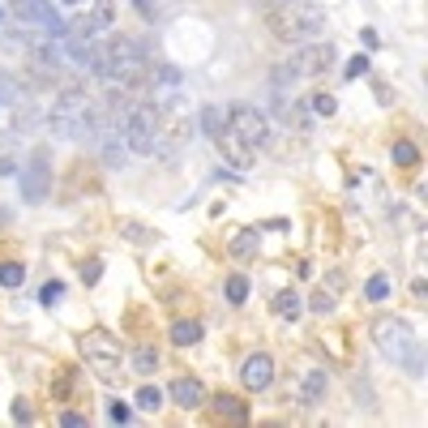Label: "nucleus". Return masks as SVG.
I'll return each mask as SVG.
<instances>
[{
    "instance_id": "obj_1",
    "label": "nucleus",
    "mask_w": 428,
    "mask_h": 428,
    "mask_svg": "<svg viewBox=\"0 0 428 428\" xmlns=\"http://www.w3.org/2000/svg\"><path fill=\"white\" fill-rule=\"evenodd\" d=\"M262 13H266L270 35L287 47L313 43L325 35V9L309 5V0H262Z\"/></svg>"
},
{
    "instance_id": "obj_2",
    "label": "nucleus",
    "mask_w": 428,
    "mask_h": 428,
    "mask_svg": "<svg viewBox=\"0 0 428 428\" xmlns=\"http://www.w3.org/2000/svg\"><path fill=\"white\" fill-rule=\"evenodd\" d=\"M47 124H52L56 137H69V142H94V133H99V103H94L90 94H82L78 86H65V90L52 99Z\"/></svg>"
},
{
    "instance_id": "obj_3",
    "label": "nucleus",
    "mask_w": 428,
    "mask_h": 428,
    "mask_svg": "<svg viewBox=\"0 0 428 428\" xmlns=\"http://www.w3.org/2000/svg\"><path fill=\"white\" fill-rule=\"evenodd\" d=\"M373 343L377 351H382L386 360L402 364L411 377H424V351H420V339L411 334V325L402 321V317H382L373 325Z\"/></svg>"
},
{
    "instance_id": "obj_4",
    "label": "nucleus",
    "mask_w": 428,
    "mask_h": 428,
    "mask_svg": "<svg viewBox=\"0 0 428 428\" xmlns=\"http://www.w3.org/2000/svg\"><path fill=\"white\" fill-rule=\"evenodd\" d=\"M334 65V47L330 43H321V39H313V43H300V47H291V60L274 73V86H296V82H313V78H321L325 69Z\"/></svg>"
},
{
    "instance_id": "obj_5",
    "label": "nucleus",
    "mask_w": 428,
    "mask_h": 428,
    "mask_svg": "<svg viewBox=\"0 0 428 428\" xmlns=\"http://www.w3.org/2000/svg\"><path fill=\"white\" fill-rule=\"evenodd\" d=\"M120 137H124V146H129V155H155V142H159V108L146 103V99H133V103L124 108Z\"/></svg>"
},
{
    "instance_id": "obj_6",
    "label": "nucleus",
    "mask_w": 428,
    "mask_h": 428,
    "mask_svg": "<svg viewBox=\"0 0 428 428\" xmlns=\"http://www.w3.org/2000/svg\"><path fill=\"white\" fill-rule=\"evenodd\" d=\"M223 129L257 155V150L270 142V116L257 112L253 103H232V108H223Z\"/></svg>"
},
{
    "instance_id": "obj_7",
    "label": "nucleus",
    "mask_w": 428,
    "mask_h": 428,
    "mask_svg": "<svg viewBox=\"0 0 428 428\" xmlns=\"http://www.w3.org/2000/svg\"><path fill=\"white\" fill-rule=\"evenodd\" d=\"M17 189H22V197H26L31 206H39V201L52 197V150H47V146L31 150L26 167L17 171Z\"/></svg>"
},
{
    "instance_id": "obj_8",
    "label": "nucleus",
    "mask_w": 428,
    "mask_h": 428,
    "mask_svg": "<svg viewBox=\"0 0 428 428\" xmlns=\"http://www.w3.org/2000/svg\"><path fill=\"white\" fill-rule=\"evenodd\" d=\"M78 347H82L86 364L103 377V382H116V377H120V343H116L108 330H86Z\"/></svg>"
},
{
    "instance_id": "obj_9",
    "label": "nucleus",
    "mask_w": 428,
    "mask_h": 428,
    "mask_svg": "<svg viewBox=\"0 0 428 428\" xmlns=\"http://www.w3.org/2000/svg\"><path fill=\"white\" fill-rule=\"evenodd\" d=\"M9 9L17 17V26H35L52 39H65L69 35V22L52 9V0H9Z\"/></svg>"
},
{
    "instance_id": "obj_10",
    "label": "nucleus",
    "mask_w": 428,
    "mask_h": 428,
    "mask_svg": "<svg viewBox=\"0 0 428 428\" xmlns=\"http://www.w3.org/2000/svg\"><path fill=\"white\" fill-rule=\"evenodd\" d=\"M325 390H330V377H325V368H300L291 377V398L296 407H321L325 402Z\"/></svg>"
},
{
    "instance_id": "obj_11",
    "label": "nucleus",
    "mask_w": 428,
    "mask_h": 428,
    "mask_svg": "<svg viewBox=\"0 0 428 428\" xmlns=\"http://www.w3.org/2000/svg\"><path fill=\"white\" fill-rule=\"evenodd\" d=\"M112 26H116V5L112 0H94L90 13H82L78 22H69V39H99Z\"/></svg>"
},
{
    "instance_id": "obj_12",
    "label": "nucleus",
    "mask_w": 428,
    "mask_h": 428,
    "mask_svg": "<svg viewBox=\"0 0 428 428\" xmlns=\"http://www.w3.org/2000/svg\"><path fill=\"white\" fill-rule=\"evenodd\" d=\"M189 137H193V120H189L185 112H171V116L159 112V142H155V155H176V150H180Z\"/></svg>"
},
{
    "instance_id": "obj_13",
    "label": "nucleus",
    "mask_w": 428,
    "mask_h": 428,
    "mask_svg": "<svg viewBox=\"0 0 428 428\" xmlns=\"http://www.w3.org/2000/svg\"><path fill=\"white\" fill-rule=\"evenodd\" d=\"M240 382L248 386V390H270V382H274V360L266 356V351H253V356L244 360V368H240Z\"/></svg>"
},
{
    "instance_id": "obj_14",
    "label": "nucleus",
    "mask_w": 428,
    "mask_h": 428,
    "mask_svg": "<svg viewBox=\"0 0 428 428\" xmlns=\"http://www.w3.org/2000/svg\"><path fill=\"white\" fill-rule=\"evenodd\" d=\"M167 394H171V402H176V407H185V411L206 407V386H201L197 377H176Z\"/></svg>"
},
{
    "instance_id": "obj_15",
    "label": "nucleus",
    "mask_w": 428,
    "mask_h": 428,
    "mask_svg": "<svg viewBox=\"0 0 428 428\" xmlns=\"http://www.w3.org/2000/svg\"><path fill=\"white\" fill-rule=\"evenodd\" d=\"M214 146H219V155H223V163H232L236 171H244V167H253V159H257L253 150H248V146H240V142H236V137H232L228 129H219V133H214Z\"/></svg>"
},
{
    "instance_id": "obj_16",
    "label": "nucleus",
    "mask_w": 428,
    "mask_h": 428,
    "mask_svg": "<svg viewBox=\"0 0 428 428\" xmlns=\"http://www.w3.org/2000/svg\"><path fill=\"white\" fill-rule=\"evenodd\" d=\"M210 407H214L219 420H232V424H244V420H248V402H240L236 394H223V390H219V394L210 398Z\"/></svg>"
},
{
    "instance_id": "obj_17",
    "label": "nucleus",
    "mask_w": 428,
    "mask_h": 428,
    "mask_svg": "<svg viewBox=\"0 0 428 428\" xmlns=\"http://www.w3.org/2000/svg\"><path fill=\"white\" fill-rule=\"evenodd\" d=\"M339 287H343V279H339V274H334V279H330V287H321L313 300H309V309L317 313V317H325V313H334V305H339Z\"/></svg>"
},
{
    "instance_id": "obj_18",
    "label": "nucleus",
    "mask_w": 428,
    "mask_h": 428,
    "mask_svg": "<svg viewBox=\"0 0 428 428\" xmlns=\"http://www.w3.org/2000/svg\"><path fill=\"white\" fill-rule=\"evenodd\" d=\"M257 244H262V232H257V228H244V232L232 240V257H236V262H248V257L257 253Z\"/></svg>"
},
{
    "instance_id": "obj_19",
    "label": "nucleus",
    "mask_w": 428,
    "mask_h": 428,
    "mask_svg": "<svg viewBox=\"0 0 428 428\" xmlns=\"http://www.w3.org/2000/svg\"><path fill=\"white\" fill-rule=\"evenodd\" d=\"M176 5H180V0H133V9H137L146 22H163Z\"/></svg>"
},
{
    "instance_id": "obj_20",
    "label": "nucleus",
    "mask_w": 428,
    "mask_h": 428,
    "mask_svg": "<svg viewBox=\"0 0 428 428\" xmlns=\"http://www.w3.org/2000/svg\"><path fill=\"white\" fill-rule=\"evenodd\" d=\"M300 309H305V305H300V291H279V296H274V313H279V317H287V321H296L300 317Z\"/></svg>"
},
{
    "instance_id": "obj_21",
    "label": "nucleus",
    "mask_w": 428,
    "mask_h": 428,
    "mask_svg": "<svg viewBox=\"0 0 428 428\" xmlns=\"http://www.w3.org/2000/svg\"><path fill=\"white\" fill-rule=\"evenodd\" d=\"M201 339V321H176L171 325V343L176 347H193Z\"/></svg>"
},
{
    "instance_id": "obj_22",
    "label": "nucleus",
    "mask_w": 428,
    "mask_h": 428,
    "mask_svg": "<svg viewBox=\"0 0 428 428\" xmlns=\"http://www.w3.org/2000/svg\"><path fill=\"white\" fill-rule=\"evenodd\" d=\"M129 364H133V373H142V377H150L159 368V351L155 347H137L133 356H129Z\"/></svg>"
},
{
    "instance_id": "obj_23",
    "label": "nucleus",
    "mask_w": 428,
    "mask_h": 428,
    "mask_svg": "<svg viewBox=\"0 0 428 428\" xmlns=\"http://www.w3.org/2000/svg\"><path fill=\"white\" fill-rule=\"evenodd\" d=\"M26 283V266L22 262H0V287H22Z\"/></svg>"
},
{
    "instance_id": "obj_24",
    "label": "nucleus",
    "mask_w": 428,
    "mask_h": 428,
    "mask_svg": "<svg viewBox=\"0 0 428 428\" xmlns=\"http://www.w3.org/2000/svg\"><path fill=\"white\" fill-rule=\"evenodd\" d=\"M390 155H394V163H398V167H416V163H420V150H416V142H394V150H390Z\"/></svg>"
},
{
    "instance_id": "obj_25",
    "label": "nucleus",
    "mask_w": 428,
    "mask_h": 428,
    "mask_svg": "<svg viewBox=\"0 0 428 428\" xmlns=\"http://www.w3.org/2000/svg\"><path fill=\"white\" fill-rule=\"evenodd\" d=\"M133 402H137L142 411H159V407H163V390H159V386H142Z\"/></svg>"
},
{
    "instance_id": "obj_26",
    "label": "nucleus",
    "mask_w": 428,
    "mask_h": 428,
    "mask_svg": "<svg viewBox=\"0 0 428 428\" xmlns=\"http://www.w3.org/2000/svg\"><path fill=\"white\" fill-rule=\"evenodd\" d=\"M364 296L373 300V305H382V300L390 296V279H386V274H373V279H368V287H364Z\"/></svg>"
},
{
    "instance_id": "obj_27",
    "label": "nucleus",
    "mask_w": 428,
    "mask_h": 428,
    "mask_svg": "<svg viewBox=\"0 0 428 428\" xmlns=\"http://www.w3.org/2000/svg\"><path fill=\"white\" fill-rule=\"evenodd\" d=\"M52 394H56L60 402H69V398H73V368H60V373H56V382H52Z\"/></svg>"
},
{
    "instance_id": "obj_28",
    "label": "nucleus",
    "mask_w": 428,
    "mask_h": 428,
    "mask_svg": "<svg viewBox=\"0 0 428 428\" xmlns=\"http://www.w3.org/2000/svg\"><path fill=\"white\" fill-rule=\"evenodd\" d=\"M228 300H232V305H244V300H248V279H244V274H232V279H228Z\"/></svg>"
},
{
    "instance_id": "obj_29",
    "label": "nucleus",
    "mask_w": 428,
    "mask_h": 428,
    "mask_svg": "<svg viewBox=\"0 0 428 428\" xmlns=\"http://www.w3.org/2000/svg\"><path fill=\"white\" fill-rule=\"evenodd\" d=\"M201 129L214 137V133L223 129V108H201Z\"/></svg>"
},
{
    "instance_id": "obj_30",
    "label": "nucleus",
    "mask_w": 428,
    "mask_h": 428,
    "mask_svg": "<svg viewBox=\"0 0 428 428\" xmlns=\"http://www.w3.org/2000/svg\"><path fill=\"white\" fill-rule=\"evenodd\" d=\"M60 296H65V283H60V279H52V283H43V287H39V305H47V309H52Z\"/></svg>"
},
{
    "instance_id": "obj_31",
    "label": "nucleus",
    "mask_w": 428,
    "mask_h": 428,
    "mask_svg": "<svg viewBox=\"0 0 428 428\" xmlns=\"http://www.w3.org/2000/svg\"><path fill=\"white\" fill-rule=\"evenodd\" d=\"M99 279H103V262L94 257V262H86V266H82V283H86V287H94Z\"/></svg>"
},
{
    "instance_id": "obj_32",
    "label": "nucleus",
    "mask_w": 428,
    "mask_h": 428,
    "mask_svg": "<svg viewBox=\"0 0 428 428\" xmlns=\"http://www.w3.org/2000/svg\"><path fill=\"white\" fill-rule=\"evenodd\" d=\"M334 108H339V103H334L330 94H317V99H313V112H317V116H334Z\"/></svg>"
},
{
    "instance_id": "obj_33",
    "label": "nucleus",
    "mask_w": 428,
    "mask_h": 428,
    "mask_svg": "<svg viewBox=\"0 0 428 428\" xmlns=\"http://www.w3.org/2000/svg\"><path fill=\"white\" fill-rule=\"evenodd\" d=\"M108 416H112L116 424H129V420H133V411L124 407V402H112V407H108Z\"/></svg>"
},
{
    "instance_id": "obj_34",
    "label": "nucleus",
    "mask_w": 428,
    "mask_h": 428,
    "mask_svg": "<svg viewBox=\"0 0 428 428\" xmlns=\"http://www.w3.org/2000/svg\"><path fill=\"white\" fill-rule=\"evenodd\" d=\"M364 73H368V56H356L347 65V78H364Z\"/></svg>"
},
{
    "instance_id": "obj_35",
    "label": "nucleus",
    "mask_w": 428,
    "mask_h": 428,
    "mask_svg": "<svg viewBox=\"0 0 428 428\" xmlns=\"http://www.w3.org/2000/svg\"><path fill=\"white\" fill-rule=\"evenodd\" d=\"M13 420H17V424H31V420H35V411H31V407H26V402H22V398H17V402H13Z\"/></svg>"
},
{
    "instance_id": "obj_36",
    "label": "nucleus",
    "mask_w": 428,
    "mask_h": 428,
    "mask_svg": "<svg viewBox=\"0 0 428 428\" xmlns=\"http://www.w3.org/2000/svg\"><path fill=\"white\" fill-rule=\"evenodd\" d=\"M120 232H124V236H129L133 244H146V240H150V236H146V232L137 228V223H124V228H120Z\"/></svg>"
},
{
    "instance_id": "obj_37",
    "label": "nucleus",
    "mask_w": 428,
    "mask_h": 428,
    "mask_svg": "<svg viewBox=\"0 0 428 428\" xmlns=\"http://www.w3.org/2000/svg\"><path fill=\"white\" fill-rule=\"evenodd\" d=\"M60 424H65V428H86V416H82V411H65Z\"/></svg>"
},
{
    "instance_id": "obj_38",
    "label": "nucleus",
    "mask_w": 428,
    "mask_h": 428,
    "mask_svg": "<svg viewBox=\"0 0 428 428\" xmlns=\"http://www.w3.org/2000/svg\"><path fill=\"white\" fill-rule=\"evenodd\" d=\"M0 22H5V5H0Z\"/></svg>"
},
{
    "instance_id": "obj_39",
    "label": "nucleus",
    "mask_w": 428,
    "mask_h": 428,
    "mask_svg": "<svg viewBox=\"0 0 428 428\" xmlns=\"http://www.w3.org/2000/svg\"><path fill=\"white\" fill-rule=\"evenodd\" d=\"M65 5H78V0H65Z\"/></svg>"
}]
</instances>
